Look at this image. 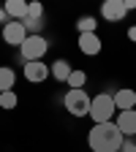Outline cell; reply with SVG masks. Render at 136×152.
Masks as SVG:
<instances>
[{
  "label": "cell",
  "mask_w": 136,
  "mask_h": 152,
  "mask_svg": "<svg viewBox=\"0 0 136 152\" xmlns=\"http://www.w3.org/2000/svg\"><path fill=\"white\" fill-rule=\"evenodd\" d=\"M125 136L120 133V128L114 122H104V125H93L87 133V144L93 152H120Z\"/></svg>",
  "instance_id": "obj_1"
},
{
  "label": "cell",
  "mask_w": 136,
  "mask_h": 152,
  "mask_svg": "<svg viewBox=\"0 0 136 152\" xmlns=\"http://www.w3.org/2000/svg\"><path fill=\"white\" fill-rule=\"evenodd\" d=\"M114 98L109 92H98L90 103V117H93V125H104V122H114Z\"/></svg>",
  "instance_id": "obj_2"
},
{
  "label": "cell",
  "mask_w": 136,
  "mask_h": 152,
  "mask_svg": "<svg viewBox=\"0 0 136 152\" xmlns=\"http://www.w3.org/2000/svg\"><path fill=\"white\" fill-rule=\"evenodd\" d=\"M90 103L93 98L87 95V90H68L63 98V106L71 117H90Z\"/></svg>",
  "instance_id": "obj_3"
},
{
  "label": "cell",
  "mask_w": 136,
  "mask_h": 152,
  "mask_svg": "<svg viewBox=\"0 0 136 152\" xmlns=\"http://www.w3.org/2000/svg\"><path fill=\"white\" fill-rule=\"evenodd\" d=\"M19 52H22L25 63H38V60H44V54L49 52V41L44 35H27V41L19 46Z\"/></svg>",
  "instance_id": "obj_4"
},
{
  "label": "cell",
  "mask_w": 136,
  "mask_h": 152,
  "mask_svg": "<svg viewBox=\"0 0 136 152\" xmlns=\"http://www.w3.org/2000/svg\"><path fill=\"white\" fill-rule=\"evenodd\" d=\"M3 41L8 46H22L27 41V30H25V22H8L3 27Z\"/></svg>",
  "instance_id": "obj_5"
},
{
  "label": "cell",
  "mask_w": 136,
  "mask_h": 152,
  "mask_svg": "<svg viewBox=\"0 0 136 152\" xmlns=\"http://www.w3.org/2000/svg\"><path fill=\"white\" fill-rule=\"evenodd\" d=\"M114 125L120 128V133H123L125 139H133V136H136V109L120 111L117 120H114Z\"/></svg>",
  "instance_id": "obj_6"
},
{
  "label": "cell",
  "mask_w": 136,
  "mask_h": 152,
  "mask_svg": "<svg viewBox=\"0 0 136 152\" xmlns=\"http://www.w3.org/2000/svg\"><path fill=\"white\" fill-rule=\"evenodd\" d=\"M125 3L123 0H106V3L101 6V16L106 19V22H123L125 19Z\"/></svg>",
  "instance_id": "obj_7"
},
{
  "label": "cell",
  "mask_w": 136,
  "mask_h": 152,
  "mask_svg": "<svg viewBox=\"0 0 136 152\" xmlns=\"http://www.w3.org/2000/svg\"><path fill=\"white\" fill-rule=\"evenodd\" d=\"M25 79L33 82V84H41L49 79V65L44 60H38V63H25Z\"/></svg>",
  "instance_id": "obj_8"
},
{
  "label": "cell",
  "mask_w": 136,
  "mask_h": 152,
  "mask_svg": "<svg viewBox=\"0 0 136 152\" xmlns=\"http://www.w3.org/2000/svg\"><path fill=\"white\" fill-rule=\"evenodd\" d=\"M104 44H101V38L98 33H82L79 35V52L87 54V57H95V54H101Z\"/></svg>",
  "instance_id": "obj_9"
},
{
  "label": "cell",
  "mask_w": 136,
  "mask_h": 152,
  "mask_svg": "<svg viewBox=\"0 0 136 152\" xmlns=\"http://www.w3.org/2000/svg\"><path fill=\"white\" fill-rule=\"evenodd\" d=\"M112 98H114V106H117L120 111L136 109V90H131V87H120Z\"/></svg>",
  "instance_id": "obj_10"
},
{
  "label": "cell",
  "mask_w": 136,
  "mask_h": 152,
  "mask_svg": "<svg viewBox=\"0 0 136 152\" xmlns=\"http://www.w3.org/2000/svg\"><path fill=\"white\" fill-rule=\"evenodd\" d=\"M3 8H6L11 22H22V19L27 16V3H25V0H6Z\"/></svg>",
  "instance_id": "obj_11"
},
{
  "label": "cell",
  "mask_w": 136,
  "mask_h": 152,
  "mask_svg": "<svg viewBox=\"0 0 136 152\" xmlns=\"http://www.w3.org/2000/svg\"><path fill=\"white\" fill-rule=\"evenodd\" d=\"M71 63L68 60H54L52 65H49V73H52V79L54 82H68V76H71Z\"/></svg>",
  "instance_id": "obj_12"
},
{
  "label": "cell",
  "mask_w": 136,
  "mask_h": 152,
  "mask_svg": "<svg viewBox=\"0 0 136 152\" xmlns=\"http://www.w3.org/2000/svg\"><path fill=\"white\" fill-rule=\"evenodd\" d=\"M14 84H16V73L3 65V68H0V92H11Z\"/></svg>",
  "instance_id": "obj_13"
},
{
  "label": "cell",
  "mask_w": 136,
  "mask_h": 152,
  "mask_svg": "<svg viewBox=\"0 0 136 152\" xmlns=\"http://www.w3.org/2000/svg\"><path fill=\"white\" fill-rule=\"evenodd\" d=\"M85 82H87V73L85 71H71V76H68V90H85Z\"/></svg>",
  "instance_id": "obj_14"
},
{
  "label": "cell",
  "mask_w": 136,
  "mask_h": 152,
  "mask_svg": "<svg viewBox=\"0 0 136 152\" xmlns=\"http://www.w3.org/2000/svg\"><path fill=\"white\" fill-rule=\"evenodd\" d=\"M95 27H98V22H95V16H79L76 19V30L82 33H95Z\"/></svg>",
  "instance_id": "obj_15"
},
{
  "label": "cell",
  "mask_w": 136,
  "mask_h": 152,
  "mask_svg": "<svg viewBox=\"0 0 136 152\" xmlns=\"http://www.w3.org/2000/svg\"><path fill=\"white\" fill-rule=\"evenodd\" d=\"M16 103H19V98H16L14 90H11V92H0V109L11 111V109H16Z\"/></svg>",
  "instance_id": "obj_16"
},
{
  "label": "cell",
  "mask_w": 136,
  "mask_h": 152,
  "mask_svg": "<svg viewBox=\"0 0 136 152\" xmlns=\"http://www.w3.org/2000/svg\"><path fill=\"white\" fill-rule=\"evenodd\" d=\"M22 22H25L27 35H41V27H44V22H41V19H22Z\"/></svg>",
  "instance_id": "obj_17"
},
{
  "label": "cell",
  "mask_w": 136,
  "mask_h": 152,
  "mask_svg": "<svg viewBox=\"0 0 136 152\" xmlns=\"http://www.w3.org/2000/svg\"><path fill=\"white\" fill-rule=\"evenodd\" d=\"M44 16V6L41 3H27V16L25 19H41Z\"/></svg>",
  "instance_id": "obj_18"
},
{
  "label": "cell",
  "mask_w": 136,
  "mask_h": 152,
  "mask_svg": "<svg viewBox=\"0 0 136 152\" xmlns=\"http://www.w3.org/2000/svg\"><path fill=\"white\" fill-rule=\"evenodd\" d=\"M120 152H136V139H125L123 147H120Z\"/></svg>",
  "instance_id": "obj_19"
},
{
  "label": "cell",
  "mask_w": 136,
  "mask_h": 152,
  "mask_svg": "<svg viewBox=\"0 0 136 152\" xmlns=\"http://www.w3.org/2000/svg\"><path fill=\"white\" fill-rule=\"evenodd\" d=\"M11 22V19H8V14H6V8H0V27H6Z\"/></svg>",
  "instance_id": "obj_20"
},
{
  "label": "cell",
  "mask_w": 136,
  "mask_h": 152,
  "mask_svg": "<svg viewBox=\"0 0 136 152\" xmlns=\"http://www.w3.org/2000/svg\"><path fill=\"white\" fill-rule=\"evenodd\" d=\"M123 3H125V11H133L136 8V0H123Z\"/></svg>",
  "instance_id": "obj_21"
},
{
  "label": "cell",
  "mask_w": 136,
  "mask_h": 152,
  "mask_svg": "<svg viewBox=\"0 0 136 152\" xmlns=\"http://www.w3.org/2000/svg\"><path fill=\"white\" fill-rule=\"evenodd\" d=\"M128 38H131V41L136 44V25H133V27H128Z\"/></svg>",
  "instance_id": "obj_22"
}]
</instances>
